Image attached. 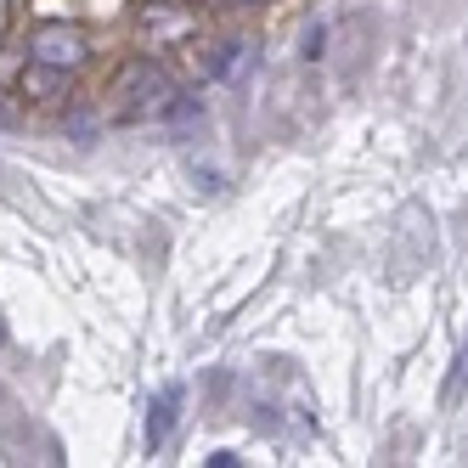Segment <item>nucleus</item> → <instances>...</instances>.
I'll return each instance as SVG.
<instances>
[{"label":"nucleus","mask_w":468,"mask_h":468,"mask_svg":"<svg viewBox=\"0 0 468 468\" xmlns=\"http://www.w3.org/2000/svg\"><path fill=\"white\" fill-rule=\"evenodd\" d=\"M113 96H124V102H119V119H147L153 108H164V102H170V80H164V69H158V62L153 57H142V62H130V69L119 74V90Z\"/></svg>","instance_id":"f257e3e1"},{"label":"nucleus","mask_w":468,"mask_h":468,"mask_svg":"<svg viewBox=\"0 0 468 468\" xmlns=\"http://www.w3.org/2000/svg\"><path fill=\"white\" fill-rule=\"evenodd\" d=\"M28 51H35V62H46V69L74 74V69H85L90 40H85V28H80V23H40V28H35V40H28Z\"/></svg>","instance_id":"f03ea898"},{"label":"nucleus","mask_w":468,"mask_h":468,"mask_svg":"<svg viewBox=\"0 0 468 468\" xmlns=\"http://www.w3.org/2000/svg\"><path fill=\"white\" fill-rule=\"evenodd\" d=\"M181 384H164L158 395H153V407H147V452H158L164 441H170V429H176V418H181Z\"/></svg>","instance_id":"7ed1b4c3"},{"label":"nucleus","mask_w":468,"mask_h":468,"mask_svg":"<svg viewBox=\"0 0 468 468\" xmlns=\"http://www.w3.org/2000/svg\"><path fill=\"white\" fill-rule=\"evenodd\" d=\"M238 69H249V46L231 40V46H220V57H215V74H220V80H238Z\"/></svg>","instance_id":"20e7f679"},{"label":"nucleus","mask_w":468,"mask_h":468,"mask_svg":"<svg viewBox=\"0 0 468 468\" xmlns=\"http://www.w3.org/2000/svg\"><path fill=\"white\" fill-rule=\"evenodd\" d=\"M468 384V339H463V356H457V367H452V378H446V395H457Z\"/></svg>","instance_id":"39448f33"},{"label":"nucleus","mask_w":468,"mask_h":468,"mask_svg":"<svg viewBox=\"0 0 468 468\" xmlns=\"http://www.w3.org/2000/svg\"><path fill=\"white\" fill-rule=\"evenodd\" d=\"M0 345H6V333H0Z\"/></svg>","instance_id":"423d86ee"}]
</instances>
